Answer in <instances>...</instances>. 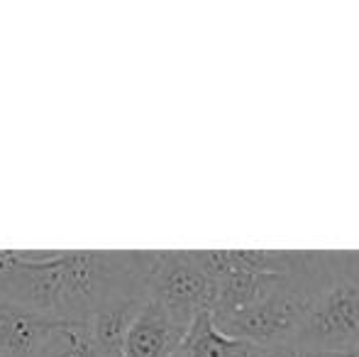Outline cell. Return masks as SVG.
<instances>
[{"label": "cell", "mask_w": 359, "mask_h": 357, "mask_svg": "<svg viewBox=\"0 0 359 357\" xmlns=\"http://www.w3.org/2000/svg\"><path fill=\"white\" fill-rule=\"evenodd\" d=\"M291 345L325 355L359 353V274L352 252H332V276L311 301Z\"/></svg>", "instance_id": "obj_2"}, {"label": "cell", "mask_w": 359, "mask_h": 357, "mask_svg": "<svg viewBox=\"0 0 359 357\" xmlns=\"http://www.w3.org/2000/svg\"><path fill=\"white\" fill-rule=\"evenodd\" d=\"M215 296L213 279L201 267L196 250H161L147 279V299L159 304L179 323L191 325L201 311H210Z\"/></svg>", "instance_id": "obj_4"}, {"label": "cell", "mask_w": 359, "mask_h": 357, "mask_svg": "<svg viewBox=\"0 0 359 357\" xmlns=\"http://www.w3.org/2000/svg\"><path fill=\"white\" fill-rule=\"evenodd\" d=\"M357 357H359V355H357Z\"/></svg>", "instance_id": "obj_11"}, {"label": "cell", "mask_w": 359, "mask_h": 357, "mask_svg": "<svg viewBox=\"0 0 359 357\" xmlns=\"http://www.w3.org/2000/svg\"><path fill=\"white\" fill-rule=\"evenodd\" d=\"M189 325L179 323L159 304L147 299L130 323L123 343V357H174Z\"/></svg>", "instance_id": "obj_5"}, {"label": "cell", "mask_w": 359, "mask_h": 357, "mask_svg": "<svg viewBox=\"0 0 359 357\" xmlns=\"http://www.w3.org/2000/svg\"><path fill=\"white\" fill-rule=\"evenodd\" d=\"M154 252H93L62 250L57 264L59 309L69 323H88L103 306L120 299H147Z\"/></svg>", "instance_id": "obj_1"}, {"label": "cell", "mask_w": 359, "mask_h": 357, "mask_svg": "<svg viewBox=\"0 0 359 357\" xmlns=\"http://www.w3.org/2000/svg\"><path fill=\"white\" fill-rule=\"evenodd\" d=\"M352 257H355V269H357V274H359V252H352Z\"/></svg>", "instance_id": "obj_9"}, {"label": "cell", "mask_w": 359, "mask_h": 357, "mask_svg": "<svg viewBox=\"0 0 359 357\" xmlns=\"http://www.w3.org/2000/svg\"><path fill=\"white\" fill-rule=\"evenodd\" d=\"M266 353L269 350L222 335L213 325L208 311H201L191 321L189 330L176 350V357H266Z\"/></svg>", "instance_id": "obj_7"}, {"label": "cell", "mask_w": 359, "mask_h": 357, "mask_svg": "<svg viewBox=\"0 0 359 357\" xmlns=\"http://www.w3.org/2000/svg\"><path fill=\"white\" fill-rule=\"evenodd\" d=\"M174 357H176V355H174Z\"/></svg>", "instance_id": "obj_10"}, {"label": "cell", "mask_w": 359, "mask_h": 357, "mask_svg": "<svg viewBox=\"0 0 359 357\" xmlns=\"http://www.w3.org/2000/svg\"><path fill=\"white\" fill-rule=\"evenodd\" d=\"M34 357H103L90 333L88 323H69L64 321L59 328L47 335Z\"/></svg>", "instance_id": "obj_8"}, {"label": "cell", "mask_w": 359, "mask_h": 357, "mask_svg": "<svg viewBox=\"0 0 359 357\" xmlns=\"http://www.w3.org/2000/svg\"><path fill=\"white\" fill-rule=\"evenodd\" d=\"M64 321L0 299V357H34L39 345Z\"/></svg>", "instance_id": "obj_6"}, {"label": "cell", "mask_w": 359, "mask_h": 357, "mask_svg": "<svg viewBox=\"0 0 359 357\" xmlns=\"http://www.w3.org/2000/svg\"><path fill=\"white\" fill-rule=\"evenodd\" d=\"M330 276L332 252H327L325 267L311 279L286 286V289L276 291V294L266 296L257 304L242 306V309L235 311H222V314H210V318H213V325L222 335L245 340V343H252L264 350L284 348V345L293 343L308 306Z\"/></svg>", "instance_id": "obj_3"}]
</instances>
